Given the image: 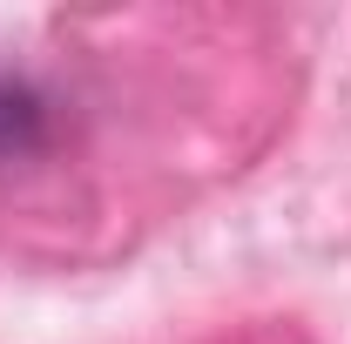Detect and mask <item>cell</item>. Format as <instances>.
<instances>
[{"mask_svg":"<svg viewBox=\"0 0 351 344\" xmlns=\"http://www.w3.org/2000/svg\"><path fill=\"white\" fill-rule=\"evenodd\" d=\"M34 142H41V101L27 88L0 82V156H21Z\"/></svg>","mask_w":351,"mask_h":344,"instance_id":"cell-1","label":"cell"}]
</instances>
